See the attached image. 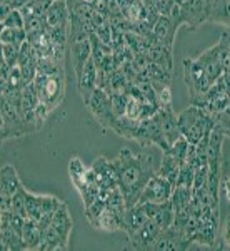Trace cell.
Listing matches in <instances>:
<instances>
[{"mask_svg":"<svg viewBox=\"0 0 230 251\" xmlns=\"http://www.w3.org/2000/svg\"><path fill=\"white\" fill-rule=\"evenodd\" d=\"M153 159H155V154L144 151V149L137 152L132 149H122L117 157L110 159L127 208L137 204L144 186L148 183L153 174H157L159 168H155Z\"/></svg>","mask_w":230,"mask_h":251,"instance_id":"6da1fadb","label":"cell"},{"mask_svg":"<svg viewBox=\"0 0 230 251\" xmlns=\"http://www.w3.org/2000/svg\"><path fill=\"white\" fill-rule=\"evenodd\" d=\"M177 126H179L180 134L190 144L195 146L204 136L210 134L215 126V119L207 109L190 104L177 114Z\"/></svg>","mask_w":230,"mask_h":251,"instance_id":"7a4b0ae2","label":"cell"},{"mask_svg":"<svg viewBox=\"0 0 230 251\" xmlns=\"http://www.w3.org/2000/svg\"><path fill=\"white\" fill-rule=\"evenodd\" d=\"M68 176H70L72 184L79 191L85 208L100 196V186L95 177V173L92 171V168H87L80 157H70V161H68Z\"/></svg>","mask_w":230,"mask_h":251,"instance_id":"3957f363","label":"cell"},{"mask_svg":"<svg viewBox=\"0 0 230 251\" xmlns=\"http://www.w3.org/2000/svg\"><path fill=\"white\" fill-rule=\"evenodd\" d=\"M34 87L40 97V102L54 111L55 107L60 106L63 99V92H65V72H59V74H37L34 82Z\"/></svg>","mask_w":230,"mask_h":251,"instance_id":"277c9868","label":"cell"},{"mask_svg":"<svg viewBox=\"0 0 230 251\" xmlns=\"http://www.w3.org/2000/svg\"><path fill=\"white\" fill-rule=\"evenodd\" d=\"M184 79L190 94V104L199 102L212 87V80L197 62V59H184Z\"/></svg>","mask_w":230,"mask_h":251,"instance_id":"5b68a950","label":"cell"},{"mask_svg":"<svg viewBox=\"0 0 230 251\" xmlns=\"http://www.w3.org/2000/svg\"><path fill=\"white\" fill-rule=\"evenodd\" d=\"M85 106L88 107V111L92 112V116L95 117L97 123L102 126L104 129H110V131L114 129L117 116H115L114 109H112V100H110V94H108V92L97 87Z\"/></svg>","mask_w":230,"mask_h":251,"instance_id":"8992f818","label":"cell"},{"mask_svg":"<svg viewBox=\"0 0 230 251\" xmlns=\"http://www.w3.org/2000/svg\"><path fill=\"white\" fill-rule=\"evenodd\" d=\"M30 134L25 121L14 102L2 97V141Z\"/></svg>","mask_w":230,"mask_h":251,"instance_id":"52a82bcc","label":"cell"},{"mask_svg":"<svg viewBox=\"0 0 230 251\" xmlns=\"http://www.w3.org/2000/svg\"><path fill=\"white\" fill-rule=\"evenodd\" d=\"M63 204L62 200L48 194H35L25 193V206H27V218H32L35 221H40L47 214L55 213Z\"/></svg>","mask_w":230,"mask_h":251,"instance_id":"ba28073f","label":"cell"},{"mask_svg":"<svg viewBox=\"0 0 230 251\" xmlns=\"http://www.w3.org/2000/svg\"><path fill=\"white\" fill-rule=\"evenodd\" d=\"M172 191L173 184L170 181L159 174H153L148 183L144 186L137 203H165V201H170Z\"/></svg>","mask_w":230,"mask_h":251,"instance_id":"9c48e42d","label":"cell"},{"mask_svg":"<svg viewBox=\"0 0 230 251\" xmlns=\"http://www.w3.org/2000/svg\"><path fill=\"white\" fill-rule=\"evenodd\" d=\"M177 3L180 5V25H187L188 30H195L207 22L205 0H177Z\"/></svg>","mask_w":230,"mask_h":251,"instance_id":"30bf717a","label":"cell"},{"mask_svg":"<svg viewBox=\"0 0 230 251\" xmlns=\"http://www.w3.org/2000/svg\"><path fill=\"white\" fill-rule=\"evenodd\" d=\"M192 245V241L188 240L185 234L180 231L175 226H168L160 231L159 238H157L153 250L159 251H184L188 250Z\"/></svg>","mask_w":230,"mask_h":251,"instance_id":"8fae6325","label":"cell"},{"mask_svg":"<svg viewBox=\"0 0 230 251\" xmlns=\"http://www.w3.org/2000/svg\"><path fill=\"white\" fill-rule=\"evenodd\" d=\"M92 171L95 173V177L99 181L100 186V196H104L105 193L112 191V189L119 188V183H117V176L114 171V166H112L110 161L104 156H99L97 159H94L92 163Z\"/></svg>","mask_w":230,"mask_h":251,"instance_id":"7c38bea8","label":"cell"},{"mask_svg":"<svg viewBox=\"0 0 230 251\" xmlns=\"http://www.w3.org/2000/svg\"><path fill=\"white\" fill-rule=\"evenodd\" d=\"M22 186L23 184L20 183V177L14 166H10V164L3 166L2 176H0V188H2L0 189V200H2L0 209H10V198L14 196Z\"/></svg>","mask_w":230,"mask_h":251,"instance_id":"4fadbf2b","label":"cell"},{"mask_svg":"<svg viewBox=\"0 0 230 251\" xmlns=\"http://www.w3.org/2000/svg\"><path fill=\"white\" fill-rule=\"evenodd\" d=\"M68 46H70V57H72V66H74L75 77H79V75L82 74L85 64L92 59L90 35H88V37H80V39H68Z\"/></svg>","mask_w":230,"mask_h":251,"instance_id":"5bb4252c","label":"cell"},{"mask_svg":"<svg viewBox=\"0 0 230 251\" xmlns=\"http://www.w3.org/2000/svg\"><path fill=\"white\" fill-rule=\"evenodd\" d=\"M160 231H162V228L153 220H148L139 231L128 236V241L134 250H153V245H155Z\"/></svg>","mask_w":230,"mask_h":251,"instance_id":"9a60e30c","label":"cell"},{"mask_svg":"<svg viewBox=\"0 0 230 251\" xmlns=\"http://www.w3.org/2000/svg\"><path fill=\"white\" fill-rule=\"evenodd\" d=\"M197 62L200 64L202 69L205 71V74L209 75V79L212 80V84L224 74V67H222V60H220V50H219V44L212 46L210 49L204 50L202 54L197 57Z\"/></svg>","mask_w":230,"mask_h":251,"instance_id":"2e32d148","label":"cell"},{"mask_svg":"<svg viewBox=\"0 0 230 251\" xmlns=\"http://www.w3.org/2000/svg\"><path fill=\"white\" fill-rule=\"evenodd\" d=\"M70 3L67 0H54L45 12L47 27H68L70 25Z\"/></svg>","mask_w":230,"mask_h":251,"instance_id":"e0dca14e","label":"cell"},{"mask_svg":"<svg viewBox=\"0 0 230 251\" xmlns=\"http://www.w3.org/2000/svg\"><path fill=\"white\" fill-rule=\"evenodd\" d=\"M97 71H99V67H97L95 60L90 59L85 64V67H84L82 74L77 77L79 92H80V96H82V99H84V102H85V104L88 102L90 96L94 94V91L97 89Z\"/></svg>","mask_w":230,"mask_h":251,"instance_id":"ac0fdd59","label":"cell"},{"mask_svg":"<svg viewBox=\"0 0 230 251\" xmlns=\"http://www.w3.org/2000/svg\"><path fill=\"white\" fill-rule=\"evenodd\" d=\"M177 29H179V25L173 22L170 15H160V17L157 19V22H155V25H153L152 32H153V35H155L157 40H159L162 46L172 49L173 40H175Z\"/></svg>","mask_w":230,"mask_h":251,"instance_id":"d6986e66","label":"cell"},{"mask_svg":"<svg viewBox=\"0 0 230 251\" xmlns=\"http://www.w3.org/2000/svg\"><path fill=\"white\" fill-rule=\"evenodd\" d=\"M207 22L230 27V0H205Z\"/></svg>","mask_w":230,"mask_h":251,"instance_id":"ffe728a7","label":"cell"},{"mask_svg":"<svg viewBox=\"0 0 230 251\" xmlns=\"http://www.w3.org/2000/svg\"><path fill=\"white\" fill-rule=\"evenodd\" d=\"M148 220H150V218L145 213V208L142 203L130 206V208H127L125 216H124V231L127 233V236H130V234H134L135 231H139Z\"/></svg>","mask_w":230,"mask_h":251,"instance_id":"44dd1931","label":"cell"},{"mask_svg":"<svg viewBox=\"0 0 230 251\" xmlns=\"http://www.w3.org/2000/svg\"><path fill=\"white\" fill-rule=\"evenodd\" d=\"M92 228L95 229H104V231H119L124 229V216L112 211L110 208L105 204V208L102 209V213L90 223Z\"/></svg>","mask_w":230,"mask_h":251,"instance_id":"7402d4cb","label":"cell"},{"mask_svg":"<svg viewBox=\"0 0 230 251\" xmlns=\"http://www.w3.org/2000/svg\"><path fill=\"white\" fill-rule=\"evenodd\" d=\"M144 55H145V59H147V62L157 64V66H160V67H164V69H167V71L172 72V67H173L172 49L159 44V46H155V47L147 49V50L144 52Z\"/></svg>","mask_w":230,"mask_h":251,"instance_id":"603a6c76","label":"cell"},{"mask_svg":"<svg viewBox=\"0 0 230 251\" xmlns=\"http://www.w3.org/2000/svg\"><path fill=\"white\" fill-rule=\"evenodd\" d=\"M42 229H40L39 223L32 218H25L22 229V240L25 245V250H39L42 245Z\"/></svg>","mask_w":230,"mask_h":251,"instance_id":"cb8c5ba5","label":"cell"},{"mask_svg":"<svg viewBox=\"0 0 230 251\" xmlns=\"http://www.w3.org/2000/svg\"><path fill=\"white\" fill-rule=\"evenodd\" d=\"M144 74L148 77V80L152 82V86L155 91L164 89V87H170V84H172V72L164 67H160V66H157V64L148 62L144 71Z\"/></svg>","mask_w":230,"mask_h":251,"instance_id":"d4e9b609","label":"cell"},{"mask_svg":"<svg viewBox=\"0 0 230 251\" xmlns=\"http://www.w3.org/2000/svg\"><path fill=\"white\" fill-rule=\"evenodd\" d=\"M139 126H140L139 119H132V117L124 114V116L117 117L115 126H114V129H112V131H115L117 134L125 137V139L135 141L137 139V132H139Z\"/></svg>","mask_w":230,"mask_h":251,"instance_id":"484cf974","label":"cell"},{"mask_svg":"<svg viewBox=\"0 0 230 251\" xmlns=\"http://www.w3.org/2000/svg\"><path fill=\"white\" fill-rule=\"evenodd\" d=\"M179 173H180V164L177 163L168 152H164L162 157H160V164H159V169H157V174L165 177V179L170 181V183L175 186Z\"/></svg>","mask_w":230,"mask_h":251,"instance_id":"4316f807","label":"cell"},{"mask_svg":"<svg viewBox=\"0 0 230 251\" xmlns=\"http://www.w3.org/2000/svg\"><path fill=\"white\" fill-rule=\"evenodd\" d=\"M50 226H54L55 229L63 234L65 238H70V233H72V220H70V214L67 211V206L63 203L60 208L55 211L54 214V220H52Z\"/></svg>","mask_w":230,"mask_h":251,"instance_id":"83f0119b","label":"cell"},{"mask_svg":"<svg viewBox=\"0 0 230 251\" xmlns=\"http://www.w3.org/2000/svg\"><path fill=\"white\" fill-rule=\"evenodd\" d=\"M152 220L155 221L162 229L172 226L173 220H175V209H173L170 201H165V203L157 204V211H155V214H153Z\"/></svg>","mask_w":230,"mask_h":251,"instance_id":"f1b7e54d","label":"cell"},{"mask_svg":"<svg viewBox=\"0 0 230 251\" xmlns=\"http://www.w3.org/2000/svg\"><path fill=\"white\" fill-rule=\"evenodd\" d=\"M192 198H193L192 188H187V186H175L170 196V203L173 206V209H175V213L187 208L188 203L192 201Z\"/></svg>","mask_w":230,"mask_h":251,"instance_id":"f546056e","label":"cell"},{"mask_svg":"<svg viewBox=\"0 0 230 251\" xmlns=\"http://www.w3.org/2000/svg\"><path fill=\"white\" fill-rule=\"evenodd\" d=\"M100 198H104L105 204L112 209V211H115L117 214H120V216H125V211H127V203H125L124 193L120 191V188L112 189V191L105 193L104 196H100Z\"/></svg>","mask_w":230,"mask_h":251,"instance_id":"4dcf8cb0","label":"cell"},{"mask_svg":"<svg viewBox=\"0 0 230 251\" xmlns=\"http://www.w3.org/2000/svg\"><path fill=\"white\" fill-rule=\"evenodd\" d=\"M188 148H190V143H188L184 136H180L179 139H177L175 143L170 146V149H168V151H165V152H168V154H170L173 159L177 161V163L182 166V164L187 163Z\"/></svg>","mask_w":230,"mask_h":251,"instance_id":"1f68e13d","label":"cell"},{"mask_svg":"<svg viewBox=\"0 0 230 251\" xmlns=\"http://www.w3.org/2000/svg\"><path fill=\"white\" fill-rule=\"evenodd\" d=\"M2 44H12V46H22L27 40L25 29H12V27H2L0 34Z\"/></svg>","mask_w":230,"mask_h":251,"instance_id":"d6a6232c","label":"cell"},{"mask_svg":"<svg viewBox=\"0 0 230 251\" xmlns=\"http://www.w3.org/2000/svg\"><path fill=\"white\" fill-rule=\"evenodd\" d=\"M193 176H195V168L192 164L185 163L180 166V173L177 177L175 186H187V188H193ZM173 186V188H175Z\"/></svg>","mask_w":230,"mask_h":251,"instance_id":"836d02e7","label":"cell"},{"mask_svg":"<svg viewBox=\"0 0 230 251\" xmlns=\"http://www.w3.org/2000/svg\"><path fill=\"white\" fill-rule=\"evenodd\" d=\"M2 27H12V29H23L25 27V19H23L22 12L14 9L10 14H7L2 19Z\"/></svg>","mask_w":230,"mask_h":251,"instance_id":"e575fe53","label":"cell"},{"mask_svg":"<svg viewBox=\"0 0 230 251\" xmlns=\"http://www.w3.org/2000/svg\"><path fill=\"white\" fill-rule=\"evenodd\" d=\"M20 46H12V44H2V60L7 62L10 67H17L19 62Z\"/></svg>","mask_w":230,"mask_h":251,"instance_id":"d590c367","label":"cell"},{"mask_svg":"<svg viewBox=\"0 0 230 251\" xmlns=\"http://www.w3.org/2000/svg\"><path fill=\"white\" fill-rule=\"evenodd\" d=\"M110 100H112V109H114L115 116L120 117L125 114V107H127V100H128V94H110Z\"/></svg>","mask_w":230,"mask_h":251,"instance_id":"8d00e7d4","label":"cell"},{"mask_svg":"<svg viewBox=\"0 0 230 251\" xmlns=\"http://www.w3.org/2000/svg\"><path fill=\"white\" fill-rule=\"evenodd\" d=\"M140 107H142V102H139L134 97L128 96L127 100V107H125V116L132 117V119H139L140 121Z\"/></svg>","mask_w":230,"mask_h":251,"instance_id":"74e56055","label":"cell"},{"mask_svg":"<svg viewBox=\"0 0 230 251\" xmlns=\"http://www.w3.org/2000/svg\"><path fill=\"white\" fill-rule=\"evenodd\" d=\"M157 92V104H159L160 109L165 107H172V94H170V87H164L159 89Z\"/></svg>","mask_w":230,"mask_h":251,"instance_id":"f35d334b","label":"cell"},{"mask_svg":"<svg viewBox=\"0 0 230 251\" xmlns=\"http://www.w3.org/2000/svg\"><path fill=\"white\" fill-rule=\"evenodd\" d=\"M222 191L225 194V200L230 203V176H225L222 181Z\"/></svg>","mask_w":230,"mask_h":251,"instance_id":"ab89813d","label":"cell"},{"mask_svg":"<svg viewBox=\"0 0 230 251\" xmlns=\"http://www.w3.org/2000/svg\"><path fill=\"white\" fill-rule=\"evenodd\" d=\"M224 241H225V245H227V248H230V218L227 221H225V226H224Z\"/></svg>","mask_w":230,"mask_h":251,"instance_id":"60d3db41","label":"cell"},{"mask_svg":"<svg viewBox=\"0 0 230 251\" xmlns=\"http://www.w3.org/2000/svg\"><path fill=\"white\" fill-rule=\"evenodd\" d=\"M79 2H84V3H90V5H94L97 0H79Z\"/></svg>","mask_w":230,"mask_h":251,"instance_id":"b9f144b4","label":"cell"},{"mask_svg":"<svg viewBox=\"0 0 230 251\" xmlns=\"http://www.w3.org/2000/svg\"><path fill=\"white\" fill-rule=\"evenodd\" d=\"M67 2H70V0H67Z\"/></svg>","mask_w":230,"mask_h":251,"instance_id":"7bdbcfd3","label":"cell"}]
</instances>
